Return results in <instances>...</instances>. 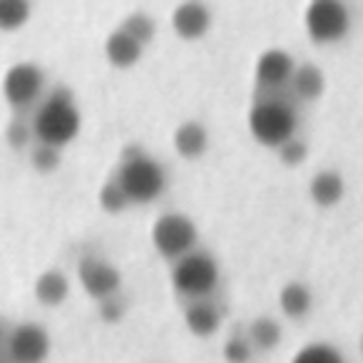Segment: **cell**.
Segmentation results:
<instances>
[{
    "label": "cell",
    "mask_w": 363,
    "mask_h": 363,
    "mask_svg": "<svg viewBox=\"0 0 363 363\" xmlns=\"http://www.w3.org/2000/svg\"><path fill=\"white\" fill-rule=\"evenodd\" d=\"M142 50H145V48H142L137 40H132V38L127 35L125 30H120V28H117V30H112L110 35H107V40H105L107 62H110L112 67H120V70L135 65V62L142 57Z\"/></svg>",
    "instance_id": "obj_15"
},
{
    "label": "cell",
    "mask_w": 363,
    "mask_h": 363,
    "mask_svg": "<svg viewBox=\"0 0 363 363\" xmlns=\"http://www.w3.org/2000/svg\"><path fill=\"white\" fill-rule=\"evenodd\" d=\"M0 341H3V323H0Z\"/></svg>",
    "instance_id": "obj_29"
},
{
    "label": "cell",
    "mask_w": 363,
    "mask_h": 363,
    "mask_svg": "<svg viewBox=\"0 0 363 363\" xmlns=\"http://www.w3.org/2000/svg\"><path fill=\"white\" fill-rule=\"evenodd\" d=\"M45 75L35 62H16L3 75V97L13 110L23 112L43 100Z\"/></svg>",
    "instance_id": "obj_6"
},
{
    "label": "cell",
    "mask_w": 363,
    "mask_h": 363,
    "mask_svg": "<svg viewBox=\"0 0 363 363\" xmlns=\"http://www.w3.org/2000/svg\"><path fill=\"white\" fill-rule=\"evenodd\" d=\"M361 353H363V336H361Z\"/></svg>",
    "instance_id": "obj_30"
},
{
    "label": "cell",
    "mask_w": 363,
    "mask_h": 363,
    "mask_svg": "<svg viewBox=\"0 0 363 363\" xmlns=\"http://www.w3.org/2000/svg\"><path fill=\"white\" fill-rule=\"evenodd\" d=\"M326 90V77H323V70L313 62H303V65H296L291 80H289V92L294 97L303 102L318 100Z\"/></svg>",
    "instance_id": "obj_14"
},
{
    "label": "cell",
    "mask_w": 363,
    "mask_h": 363,
    "mask_svg": "<svg viewBox=\"0 0 363 363\" xmlns=\"http://www.w3.org/2000/svg\"><path fill=\"white\" fill-rule=\"evenodd\" d=\"M199 242L197 224L182 212H167L152 224V247L162 259L174 264L184 254L194 252Z\"/></svg>",
    "instance_id": "obj_5"
},
{
    "label": "cell",
    "mask_w": 363,
    "mask_h": 363,
    "mask_svg": "<svg viewBox=\"0 0 363 363\" xmlns=\"http://www.w3.org/2000/svg\"><path fill=\"white\" fill-rule=\"evenodd\" d=\"M112 179L120 184L130 204H150L160 199V194L167 189V172L157 160H152L147 152H142L137 145H130L122 150L120 164Z\"/></svg>",
    "instance_id": "obj_2"
},
{
    "label": "cell",
    "mask_w": 363,
    "mask_h": 363,
    "mask_svg": "<svg viewBox=\"0 0 363 363\" xmlns=\"http://www.w3.org/2000/svg\"><path fill=\"white\" fill-rule=\"evenodd\" d=\"M343 177L336 169H323L308 182V194L318 207H333V204L341 202L343 197Z\"/></svg>",
    "instance_id": "obj_17"
},
{
    "label": "cell",
    "mask_w": 363,
    "mask_h": 363,
    "mask_svg": "<svg viewBox=\"0 0 363 363\" xmlns=\"http://www.w3.org/2000/svg\"><path fill=\"white\" fill-rule=\"evenodd\" d=\"M6 140L13 150H26V147L33 142L30 122H26L23 117H13L11 125L6 127Z\"/></svg>",
    "instance_id": "obj_26"
},
{
    "label": "cell",
    "mask_w": 363,
    "mask_h": 363,
    "mask_svg": "<svg viewBox=\"0 0 363 363\" xmlns=\"http://www.w3.org/2000/svg\"><path fill=\"white\" fill-rule=\"evenodd\" d=\"M184 323L199 338H207L222 326V308L212 298H199V301H187L184 306Z\"/></svg>",
    "instance_id": "obj_12"
},
{
    "label": "cell",
    "mask_w": 363,
    "mask_h": 363,
    "mask_svg": "<svg viewBox=\"0 0 363 363\" xmlns=\"http://www.w3.org/2000/svg\"><path fill=\"white\" fill-rule=\"evenodd\" d=\"M294 70H296V62L289 55L286 50H279V48H272V50L262 52V57L257 60V82L262 87V92H277L289 87V80H291Z\"/></svg>",
    "instance_id": "obj_10"
},
{
    "label": "cell",
    "mask_w": 363,
    "mask_h": 363,
    "mask_svg": "<svg viewBox=\"0 0 363 363\" xmlns=\"http://www.w3.org/2000/svg\"><path fill=\"white\" fill-rule=\"evenodd\" d=\"M77 279H80L82 289L95 301H105L110 296H117L122 286L120 269L107 262V259L95 257V254H85L80 259V264H77Z\"/></svg>",
    "instance_id": "obj_9"
},
{
    "label": "cell",
    "mask_w": 363,
    "mask_h": 363,
    "mask_svg": "<svg viewBox=\"0 0 363 363\" xmlns=\"http://www.w3.org/2000/svg\"><path fill=\"white\" fill-rule=\"evenodd\" d=\"M8 358L11 363H43L50 353V333L35 321H23L8 333Z\"/></svg>",
    "instance_id": "obj_8"
},
{
    "label": "cell",
    "mask_w": 363,
    "mask_h": 363,
    "mask_svg": "<svg viewBox=\"0 0 363 363\" xmlns=\"http://www.w3.org/2000/svg\"><path fill=\"white\" fill-rule=\"evenodd\" d=\"M30 164L35 167L43 174H50L60 167V150L55 147H45V145H35L30 152Z\"/></svg>",
    "instance_id": "obj_25"
},
{
    "label": "cell",
    "mask_w": 363,
    "mask_h": 363,
    "mask_svg": "<svg viewBox=\"0 0 363 363\" xmlns=\"http://www.w3.org/2000/svg\"><path fill=\"white\" fill-rule=\"evenodd\" d=\"M311 291L301 281H289L279 291V306L289 318H303L308 313V308H311Z\"/></svg>",
    "instance_id": "obj_18"
},
{
    "label": "cell",
    "mask_w": 363,
    "mask_h": 363,
    "mask_svg": "<svg viewBox=\"0 0 363 363\" xmlns=\"http://www.w3.org/2000/svg\"><path fill=\"white\" fill-rule=\"evenodd\" d=\"M291 363H346L338 348L328 346V343H308L294 356Z\"/></svg>",
    "instance_id": "obj_22"
},
{
    "label": "cell",
    "mask_w": 363,
    "mask_h": 363,
    "mask_svg": "<svg viewBox=\"0 0 363 363\" xmlns=\"http://www.w3.org/2000/svg\"><path fill=\"white\" fill-rule=\"evenodd\" d=\"M277 155H279V160H281L286 167H296V164H301V162L306 160L308 147H306V142H303V140H298V137H291V140L284 142V145L279 147Z\"/></svg>",
    "instance_id": "obj_27"
},
{
    "label": "cell",
    "mask_w": 363,
    "mask_h": 363,
    "mask_svg": "<svg viewBox=\"0 0 363 363\" xmlns=\"http://www.w3.org/2000/svg\"><path fill=\"white\" fill-rule=\"evenodd\" d=\"M222 353H224V361L227 363H249L254 356V348L247 336H229L222 348Z\"/></svg>",
    "instance_id": "obj_24"
},
{
    "label": "cell",
    "mask_w": 363,
    "mask_h": 363,
    "mask_svg": "<svg viewBox=\"0 0 363 363\" xmlns=\"http://www.w3.org/2000/svg\"><path fill=\"white\" fill-rule=\"evenodd\" d=\"M30 18V3L26 0H0V30H18Z\"/></svg>",
    "instance_id": "obj_20"
},
{
    "label": "cell",
    "mask_w": 363,
    "mask_h": 363,
    "mask_svg": "<svg viewBox=\"0 0 363 363\" xmlns=\"http://www.w3.org/2000/svg\"><path fill=\"white\" fill-rule=\"evenodd\" d=\"M120 30H125L127 35L132 38V40H137L142 48L147 45V43H152V38H155V30H157V26H155V21H152L147 13H130V16L122 21V26H120Z\"/></svg>",
    "instance_id": "obj_21"
},
{
    "label": "cell",
    "mask_w": 363,
    "mask_h": 363,
    "mask_svg": "<svg viewBox=\"0 0 363 363\" xmlns=\"http://www.w3.org/2000/svg\"><path fill=\"white\" fill-rule=\"evenodd\" d=\"M172 28L182 40H199L212 28V13L202 3H182L172 13Z\"/></svg>",
    "instance_id": "obj_11"
},
{
    "label": "cell",
    "mask_w": 363,
    "mask_h": 363,
    "mask_svg": "<svg viewBox=\"0 0 363 363\" xmlns=\"http://www.w3.org/2000/svg\"><path fill=\"white\" fill-rule=\"evenodd\" d=\"M351 28L348 8L336 0H313L306 8V33L316 45L341 40Z\"/></svg>",
    "instance_id": "obj_7"
},
{
    "label": "cell",
    "mask_w": 363,
    "mask_h": 363,
    "mask_svg": "<svg viewBox=\"0 0 363 363\" xmlns=\"http://www.w3.org/2000/svg\"><path fill=\"white\" fill-rule=\"evenodd\" d=\"M33 291H35V298L43 306H60L70 294V281L60 269H48L35 279Z\"/></svg>",
    "instance_id": "obj_16"
},
{
    "label": "cell",
    "mask_w": 363,
    "mask_h": 363,
    "mask_svg": "<svg viewBox=\"0 0 363 363\" xmlns=\"http://www.w3.org/2000/svg\"><path fill=\"white\" fill-rule=\"evenodd\" d=\"M247 338H249V343H252V348H259V351H272V348L279 346V341H281V326H279L274 318L259 316L249 323Z\"/></svg>",
    "instance_id": "obj_19"
},
{
    "label": "cell",
    "mask_w": 363,
    "mask_h": 363,
    "mask_svg": "<svg viewBox=\"0 0 363 363\" xmlns=\"http://www.w3.org/2000/svg\"><path fill=\"white\" fill-rule=\"evenodd\" d=\"M172 289L179 296L189 298V301H199V298H209L214 289L219 286V264L204 249H194V252L184 254L172 264Z\"/></svg>",
    "instance_id": "obj_4"
},
{
    "label": "cell",
    "mask_w": 363,
    "mask_h": 363,
    "mask_svg": "<svg viewBox=\"0 0 363 363\" xmlns=\"http://www.w3.org/2000/svg\"><path fill=\"white\" fill-rule=\"evenodd\" d=\"M172 145H174L177 155L184 157V160H199V157L207 152L209 147V135L207 127L197 120H187L182 122L174 130V137H172Z\"/></svg>",
    "instance_id": "obj_13"
},
{
    "label": "cell",
    "mask_w": 363,
    "mask_h": 363,
    "mask_svg": "<svg viewBox=\"0 0 363 363\" xmlns=\"http://www.w3.org/2000/svg\"><path fill=\"white\" fill-rule=\"evenodd\" d=\"M296 107L291 105L286 95L262 92L249 110V130H252L254 140L264 147H272V150H279L284 142L296 137Z\"/></svg>",
    "instance_id": "obj_3"
},
{
    "label": "cell",
    "mask_w": 363,
    "mask_h": 363,
    "mask_svg": "<svg viewBox=\"0 0 363 363\" xmlns=\"http://www.w3.org/2000/svg\"><path fill=\"white\" fill-rule=\"evenodd\" d=\"M97 202H100V207L105 209V212H110V214H120V212H125V209L130 207L125 192H122L120 184H117L115 179H107L105 184H102L100 192H97Z\"/></svg>",
    "instance_id": "obj_23"
},
{
    "label": "cell",
    "mask_w": 363,
    "mask_h": 363,
    "mask_svg": "<svg viewBox=\"0 0 363 363\" xmlns=\"http://www.w3.org/2000/svg\"><path fill=\"white\" fill-rule=\"evenodd\" d=\"M80 110L75 105V97L67 87H55L50 95H45L35 105L30 115L33 140L38 145L62 150L70 145L80 132Z\"/></svg>",
    "instance_id": "obj_1"
},
{
    "label": "cell",
    "mask_w": 363,
    "mask_h": 363,
    "mask_svg": "<svg viewBox=\"0 0 363 363\" xmlns=\"http://www.w3.org/2000/svg\"><path fill=\"white\" fill-rule=\"evenodd\" d=\"M97 303H100V306H97V311H100V318L105 323L122 321V316H125V311H127V306H125V301H122L120 294H117V296L105 298V301H97Z\"/></svg>",
    "instance_id": "obj_28"
}]
</instances>
